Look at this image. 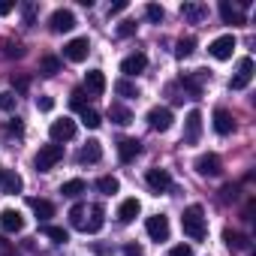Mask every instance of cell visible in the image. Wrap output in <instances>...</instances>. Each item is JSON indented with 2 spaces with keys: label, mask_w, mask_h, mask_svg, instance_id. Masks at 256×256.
<instances>
[{
  "label": "cell",
  "mask_w": 256,
  "mask_h": 256,
  "mask_svg": "<svg viewBox=\"0 0 256 256\" xmlns=\"http://www.w3.org/2000/svg\"><path fill=\"white\" fill-rule=\"evenodd\" d=\"M181 229H184V235L193 238V241H202V238H205L208 226H205V211H202V205L184 208V214H181Z\"/></svg>",
  "instance_id": "cell-1"
},
{
  "label": "cell",
  "mask_w": 256,
  "mask_h": 256,
  "mask_svg": "<svg viewBox=\"0 0 256 256\" xmlns=\"http://www.w3.org/2000/svg\"><path fill=\"white\" fill-rule=\"evenodd\" d=\"M60 160H64V148L52 142V145H42V148L36 151V157H34V166H36L40 172H48V169H54Z\"/></svg>",
  "instance_id": "cell-2"
},
{
  "label": "cell",
  "mask_w": 256,
  "mask_h": 256,
  "mask_svg": "<svg viewBox=\"0 0 256 256\" xmlns=\"http://www.w3.org/2000/svg\"><path fill=\"white\" fill-rule=\"evenodd\" d=\"M202 139V112L199 108H190L187 112V120H184V142L187 145H196Z\"/></svg>",
  "instance_id": "cell-3"
},
{
  "label": "cell",
  "mask_w": 256,
  "mask_h": 256,
  "mask_svg": "<svg viewBox=\"0 0 256 256\" xmlns=\"http://www.w3.org/2000/svg\"><path fill=\"white\" fill-rule=\"evenodd\" d=\"M172 108L169 106H154L151 112H148V124H151V130H157V133H166L169 126H172Z\"/></svg>",
  "instance_id": "cell-4"
},
{
  "label": "cell",
  "mask_w": 256,
  "mask_h": 256,
  "mask_svg": "<svg viewBox=\"0 0 256 256\" xmlns=\"http://www.w3.org/2000/svg\"><path fill=\"white\" fill-rule=\"evenodd\" d=\"M250 82H253V58H241L238 60V72L229 78V88L232 90H244Z\"/></svg>",
  "instance_id": "cell-5"
},
{
  "label": "cell",
  "mask_w": 256,
  "mask_h": 256,
  "mask_svg": "<svg viewBox=\"0 0 256 256\" xmlns=\"http://www.w3.org/2000/svg\"><path fill=\"white\" fill-rule=\"evenodd\" d=\"M48 136H52V142H54V145L76 139V120H70V118L54 120V124H52V130H48Z\"/></svg>",
  "instance_id": "cell-6"
},
{
  "label": "cell",
  "mask_w": 256,
  "mask_h": 256,
  "mask_svg": "<svg viewBox=\"0 0 256 256\" xmlns=\"http://www.w3.org/2000/svg\"><path fill=\"white\" fill-rule=\"evenodd\" d=\"M235 36L232 34H223V36H217L211 46H208V52H211V58H217V60H229L232 58V52H235Z\"/></svg>",
  "instance_id": "cell-7"
},
{
  "label": "cell",
  "mask_w": 256,
  "mask_h": 256,
  "mask_svg": "<svg viewBox=\"0 0 256 256\" xmlns=\"http://www.w3.org/2000/svg\"><path fill=\"white\" fill-rule=\"evenodd\" d=\"M88 52H90L88 36H76V40H70V42L64 46V58H66V60H72V64H82V60L88 58Z\"/></svg>",
  "instance_id": "cell-8"
},
{
  "label": "cell",
  "mask_w": 256,
  "mask_h": 256,
  "mask_svg": "<svg viewBox=\"0 0 256 256\" xmlns=\"http://www.w3.org/2000/svg\"><path fill=\"white\" fill-rule=\"evenodd\" d=\"M48 28H52V34H70L76 28V16L70 10H54L48 18Z\"/></svg>",
  "instance_id": "cell-9"
},
{
  "label": "cell",
  "mask_w": 256,
  "mask_h": 256,
  "mask_svg": "<svg viewBox=\"0 0 256 256\" xmlns=\"http://www.w3.org/2000/svg\"><path fill=\"white\" fill-rule=\"evenodd\" d=\"M196 172L202 178H217L223 172V163H220L217 154H202V157H196Z\"/></svg>",
  "instance_id": "cell-10"
},
{
  "label": "cell",
  "mask_w": 256,
  "mask_h": 256,
  "mask_svg": "<svg viewBox=\"0 0 256 256\" xmlns=\"http://www.w3.org/2000/svg\"><path fill=\"white\" fill-rule=\"evenodd\" d=\"M145 232H148L154 241H166V238H169V217H166V214H154V217H148Z\"/></svg>",
  "instance_id": "cell-11"
},
{
  "label": "cell",
  "mask_w": 256,
  "mask_h": 256,
  "mask_svg": "<svg viewBox=\"0 0 256 256\" xmlns=\"http://www.w3.org/2000/svg\"><path fill=\"white\" fill-rule=\"evenodd\" d=\"M145 181H148V187H151L154 193H166V190L172 187V175H169V169H148Z\"/></svg>",
  "instance_id": "cell-12"
},
{
  "label": "cell",
  "mask_w": 256,
  "mask_h": 256,
  "mask_svg": "<svg viewBox=\"0 0 256 256\" xmlns=\"http://www.w3.org/2000/svg\"><path fill=\"white\" fill-rule=\"evenodd\" d=\"M145 66H148V58H145L142 52H136V54H130V58L120 60V72H124L126 78H133V76L145 72Z\"/></svg>",
  "instance_id": "cell-13"
},
{
  "label": "cell",
  "mask_w": 256,
  "mask_h": 256,
  "mask_svg": "<svg viewBox=\"0 0 256 256\" xmlns=\"http://www.w3.org/2000/svg\"><path fill=\"white\" fill-rule=\"evenodd\" d=\"M142 154V142L139 139H120L118 142V160L120 163H133Z\"/></svg>",
  "instance_id": "cell-14"
},
{
  "label": "cell",
  "mask_w": 256,
  "mask_h": 256,
  "mask_svg": "<svg viewBox=\"0 0 256 256\" xmlns=\"http://www.w3.org/2000/svg\"><path fill=\"white\" fill-rule=\"evenodd\" d=\"M0 226H4V232H22V229H24V217H22V211H16V208H4V211H0Z\"/></svg>",
  "instance_id": "cell-15"
},
{
  "label": "cell",
  "mask_w": 256,
  "mask_h": 256,
  "mask_svg": "<svg viewBox=\"0 0 256 256\" xmlns=\"http://www.w3.org/2000/svg\"><path fill=\"white\" fill-rule=\"evenodd\" d=\"M205 78H208V72H205V70H196L193 76H181L178 84H181L184 90H190V96H202V82H205Z\"/></svg>",
  "instance_id": "cell-16"
},
{
  "label": "cell",
  "mask_w": 256,
  "mask_h": 256,
  "mask_svg": "<svg viewBox=\"0 0 256 256\" xmlns=\"http://www.w3.org/2000/svg\"><path fill=\"white\" fill-rule=\"evenodd\" d=\"M232 130H235L232 114H229L226 108H214V133H217V136H229Z\"/></svg>",
  "instance_id": "cell-17"
},
{
  "label": "cell",
  "mask_w": 256,
  "mask_h": 256,
  "mask_svg": "<svg viewBox=\"0 0 256 256\" xmlns=\"http://www.w3.org/2000/svg\"><path fill=\"white\" fill-rule=\"evenodd\" d=\"M220 18H223L226 24H247L244 12H241L238 6H232L229 0H220Z\"/></svg>",
  "instance_id": "cell-18"
},
{
  "label": "cell",
  "mask_w": 256,
  "mask_h": 256,
  "mask_svg": "<svg viewBox=\"0 0 256 256\" xmlns=\"http://www.w3.org/2000/svg\"><path fill=\"white\" fill-rule=\"evenodd\" d=\"M139 211H142L139 199H124L120 208H118V220H120V223H133V220L139 217Z\"/></svg>",
  "instance_id": "cell-19"
},
{
  "label": "cell",
  "mask_w": 256,
  "mask_h": 256,
  "mask_svg": "<svg viewBox=\"0 0 256 256\" xmlns=\"http://www.w3.org/2000/svg\"><path fill=\"white\" fill-rule=\"evenodd\" d=\"M84 88H88L94 96H100V94L106 90V76H102V70H88V72H84Z\"/></svg>",
  "instance_id": "cell-20"
},
{
  "label": "cell",
  "mask_w": 256,
  "mask_h": 256,
  "mask_svg": "<svg viewBox=\"0 0 256 256\" xmlns=\"http://www.w3.org/2000/svg\"><path fill=\"white\" fill-rule=\"evenodd\" d=\"M100 157H102V145H100L96 139L84 142L82 151H78V163H100Z\"/></svg>",
  "instance_id": "cell-21"
},
{
  "label": "cell",
  "mask_w": 256,
  "mask_h": 256,
  "mask_svg": "<svg viewBox=\"0 0 256 256\" xmlns=\"http://www.w3.org/2000/svg\"><path fill=\"white\" fill-rule=\"evenodd\" d=\"M181 16H184L187 22L199 24V22H205V16H208V6H205V4H181Z\"/></svg>",
  "instance_id": "cell-22"
},
{
  "label": "cell",
  "mask_w": 256,
  "mask_h": 256,
  "mask_svg": "<svg viewBox=\"0 0 256 256\" xmlns=\"http://www.w3.org/2000/svg\"><path fill=\"white\" fill-rule=\"evenodd\" d=\"M102 223H106V211H102V205H90V220H84V226H82V232H100L102 229Z\"/></svg>",
  "instance_id": "cell-23"
},
{
  "label": "cell",
  "mask_w": 256,
  "mask_h": 256,
  "mask_svg": "<svg viewBox=\"0 0 256 256\" xmlns=\"http://www.w3.org/2000/svg\"><path fill=\"white\" fill-rule=\"evenodd\" d=\"M28 205H30V211L46 223L48 217H54V205L48 202V199H28Z\"/></svg>",
  "instance_id": "cell-24"
},
{
  "label": "cell",
  "mask_w": 256,
  "mask_h": 256,
  "mask_svg": "<svg viewBox=\"0 0 256 256\" xmlns=\"http://www.w3.org/2000/svg\"><path fill=\"white\" fill-rule=\"evenodd\" d=\"M223 241H226L229 250H247V247H250V244H247V235H241V232H235V229H223Z\"/></svg>",
  "instance_id": "cell-25"
},
{
  "label": "cell",
  "mask_w": 256,
  "mask_h": 256,
  "mask_svg": "<svg viewBox=\"0 0 256 256\" xmlns=\"http://www.w3.org/2000/svg\"><path fill=\"white\" fill-rule=\"evenodd\" d=\"M108 118H112L114 124H120V126L133 124V114H130V108H126V106H120V102H112V106H108Z\"/></svg>",
  "instance_id": "cell-26"
},
{
  "label": "cell",
  "mask_w": 256,
  "mask_h": 256,
  "mask_svg": "<svg viewBox=\"0 0 256 256\" xmlns=\"http://www.w3.org/2000/svg\"><path fill=\"white\" fill-rule=\"evenodd\" d=\"M0 187H4V193H22L24 181H22V175H18V172L6 169V175H4V181H0Z\"/></svg>",
  "instance_id": "cell-27"
},
{
  "label": "cell",
  "mask_w": 256,
  "mask_h": 256,
  "mask_svg": "<svg viewBox=\"0 0 256 256\" xmlns=\"http://www.w3.org/2000/svg\"><path fill=\"white\" fill-rule=\"evenodd\" d=\"M40 232H42L46 238H52L54 244H64V241H70V232H66L64 226H52V223H42V226H40Z\"/></svg>",
  "instance_id": "cell-28"
},
{
  "label": "cell",
  "mask_w": 256,
  "mask_h": 256,
  "mask_svg": "<svg viewBox=\"0 0 256 256\" xmlns=\"http://www.w3.org/2000/svg\"><path fill=\"white\" fill-rule=\"evenodd\" d=\"M40 72H42V76L60 72V58H58V54H42V58H40Z\"/></svg>",
  "instance_id": "cell-29"
},
{
  "label": "cell",
  "mask_w": 256,
  "mask_h": 256,
  "mask_svg": "<svg viewBox=\"0 0 256 256\" xmlns=\"http://www.w3.org/2000/svg\"><path fill=\"white\" fill-rule=\"evenodd\" d=\"M96 190H100V193H106V196H112V193H118V190H120V181H118L114 175H102V178L96 181Z\"/></svg>",
  "instance_id": "cell-30"
},
{
  "label": "cell",
  "mask_w": 256,
  "mask_h": 256,
  "mask_svg": "<svg viewBox=\"0 0 256 256\" xmlns=\"http://www.w3.org/2000/svg\"><path fill=\"white\" fill-rule=\"evenodd\" d=\"M60 193H64V196H70V199H76V196H82V193H84V181H82V178L64 181V184H60Z\"/></svg>",
  "instance_id": "cell-31"
},
{
  "label": "cell",
  "mask_w": 256,
  "mask_h": 256,
  "mask_svg": "<svg viewBox=\"0 0 256 256\" xmlns=\"http://www.w3.org/2000/svg\"><path fill=\"white\" fill-rule=\"evenodd\" d=\"M114 94H118V96H139V88H136L130 78H118V82H114Z\"/></svg>",
  "instance_id": "cell-32"
},
{
  "label": "cell",
  "mask_w": 256,
  "mask_h": 256,
  "mask_svg": "<svg viewBox=\"0 0 256 256\" xmlns=\"http://www.w3.org/2000/svg\"><path fill=\"white\" fill-rule=\"evenodd\" d=\"M193 48H196V40H193V36H184V40H178V46H175V58L184 60V58L193 54Z\"/></svg>",
  "instance_id": "cell-33"
},
{
  "label": "cell",
  "mask_w": 256,
  "mask_h": 256,
  "mask_svg": "<svg viewBox=\"0 0 256 256\" xmlns=\"http://www.w3.org/2000/svg\"><path fill=\"white\" fill-rule=\"evenodd\" d=\"M84 214H88V208H84L82 202L72 205V208H70V223H72L76 229H82V226H84Z\"/></svg>",
  "instance_id": "cell-34"
},
{
  "label": "cell",
  "mask_w": 256,
  "mask_h": 256,
  "mask_svg": "<svg viewBox=\"0 0 256 256\" xmlns=\"http://www.w3.org/2000/svg\"><path fill=\"white\" fill-rule=\"evenodd\" d=\"M78 114H82V124H84V126H90V130H96V126L102 124V120H100V114H96L94 108H88V106H84Z\"/></svg>",
  "instance_id": "cell-35"
},
{
  "label": "cell",
  "mask_w": 256,
  "mask_h": 256,
  "mask_svg": "<svg viewBox=\"0 0 256 256\" xmlns=\"http://www.w3.org/2000/svg\"><path fill=\"white\" fill-rule=\"evenodd\" d=\"M145 16H148V22L160 24V22L166 18V10H163V6H157V4H148V6H145Z\"/></svg>",
  "instance_id": "cell-36"
},
{
  "label": "cell",
  "mask_w": 256,
  "mask_h": 256,
  "mask_svg": "<svg viewBox=\"0 0 256 256\" xmlns=\"http://www.w3.org/2000/svg\"><path fill=\"white\" fill-rule=\"evenodd\" d=\"M16 100H18V96H16L12 90H4V94H0V108H4V112H12V108H16Z\"/></svg>",
  "instance_id": "cell-37"
},
{
  "label": "cell",
  "mask_w": 256,
  "mask_h": 256,
  "mask_svg": "<svg viewBox=\"0 0 256 256\" xmlns=\"http://www.w3.org/2000/svg\"><path fill=\"white\" fill-rule=\"evenodd\" d=\"M70 106H72L76 112H82V108H84V90H82V88H76V90L70 94Z\"/></svg>",
  "instance_id": "cell-38"
},
{
  "label": "cell",
  "mask_w": 256,
  "mask_h": 256,
  "mask_svg": "<svg viewBox=\"0 0 256 256\" xmlns=\"http://www.w3.org/2000/svg\"><path fill=\"white\" fill-rule=\"evenodd\" d=\"M169 256H193V247H190V244H175V247L169 250Z\"/></svg>",
  "instance_id": "cell-39"
},
{
  "label": "cell",
  "mask_w": 256,
  "mask_h": 256,
  "mask_svg": "<svg viewBox=\"0 0 256 256\" xmlns=\"http://www.w3.org/2000/svg\"><path fill=\"white\" fill-rule=\"evenodd\" d=\"M36 108L40 112H52L54 108V100L52 96H36Z\"/></svg>",
  "instance_id": "cell-40"
},
{
  "label": "cell",
  "mask_w": 256,
  "mask_h": 256,
  "mask_svg": "<svg viewBox=\"0 0 256 256\" xmlns=\"http://www.w3.org/2000/svg\"><path fill=\"white\" fill-rule=\"evenodd\" d=\"M0 256H16V247H12V241L0 238Z\"/></svg>",
  "instance_id": "cell-41"
},
{
  "label": "cell",
  "mask_w": 256,
  "mask_h": 256,
  "mask_svg": "<svg viewBox=\"0 0 256 256\" xmlns=\"http://www.w3.org/2000/svg\"><path fill=\"white\" fill-rule=\"evenodd\" d=\"M136 34V24L133 22H124L120 28H118V36H133Z\"/></svg>",
  "instance_id": "cell-42"
},
{
  "label": "cell",
  "mask_w": 256,
  "mask_h": 256,
  "mask_svg": "<svg viewBox=\"0 0 256 256\" xmlns=\"http://www.w3.org/2000/svg\"><path fill=\"white\" fill-rule=\"evenodd\" d=\"M6 130H10V133H16V136H22V133H24V126H22V120L16 118V120H10V124H6Z\"/></svg>",
  "instance_id": "cell-43"
},
{
  "label": "cell",
  "mask_w": 256,
  "mask_h": 256,
  "mask_svg": "<svg viewBox=\"0 0 256 256\" xmlns=\"http://www.w3.org/2000/svg\"><path fill=\"white\" fill-rule=\"evenodd\" d=\"M124 256H142V244H126L124 247Z\"/></svg>",
  "instance_id": "cell-44"
},
{
  "label": "cell",
  "mask_w": 256,
  "mask_h": 256,
  "mask_svg": "<svg viewBox=\"0 0 256 256\" xmlns=\"http://www.w3.org/2000/svg\"><path fill=\"white\" fill-rule=\"evenodd\" d=\"M16 10V4H12V0H0V16H10Z\"/></svg>",
  "instance_id": "cell-45"
},
{
  "label": "cell",
  "mask_w": 256,
  "mask_h": 256,
  "mask_svg": "<svg viewBox=\"0 0 256 256\" xmlns=\"http://www.w3.org/2000/svg\"><path fill=\"white\" fill-rule=\"evenodd\" d=\"M6 54H16V58H22V54H24V48H22V46H12V42H6Z\"/></svg>",
  "instance_id": "cell-46"
},
{
  "label": "cell",
  "mask_w": 256,
  "mask_h": 256,
  "mask_svg": "<svg viewBox=\"0 0 256 256\" xmlns=\"http://www.w3.org/2000/svg\"><path fill=\"white\" fill-rule=\"evenodd\" d=\"M124 10H126V0H118V4L108 10V16H118V12H124Z\"/></svg>",
  "instance_id": "cell-47"
},
{
  "label": "cell",
  "mask_w": 256,
  "mask_h": 256,
  "mask_svg": "<svg viewBox=\"0 0 256 256\" xmlns=\"http://www.w3.org/2000/svg\"><path fill=\"white\" fill-rule=\"evenodd\" d=\"M34 12H36V10H34L30 4H24V22H28V24H34Z\"/></svg>",
  "instance_id": "cell-48"
},
{
  "label": "cell",
  "mask_w": 256,
  "mask_h": 256,
  "mask_svg": "<svg viewBox=\"0 0 256 256\" xmlns=\"http://www.w3.org/2000/svg\"><path fill=\"white\" fill-rule=\"evenodd\" d=\"M12 88H16V90H28V78H16V76H12Z\"/></svg>",
  "instance_id": "cell-49"
},
{
  "label": "cell",
  "mask_w": 256,
  "mask_h": 256,
  "mask_svg": "<svg viewBox=\"0 0 256 256\" xmlns=\"http://www.w3.org/2000/svg\"><path fill=\"white\" fill-rule=\"evenodd\" d=\"M4 175H6V169H4V166H0V181H4Z\"/></svg>",
  "instance_id": "cell-50"
}]
</instances>
